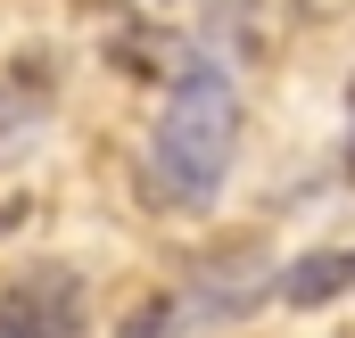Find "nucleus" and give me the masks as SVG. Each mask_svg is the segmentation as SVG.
I'll list each match as a JSON object with an SVG mask.
<instances>
[{
  "mask_svg": "<svg viewBox=\"0 0 355 338\" xmlns=\"http://www.w3.org/2000/svg\"><path fill=\"white\" fill-rule=\"evenodd\" d=\"M166 330H174V297H149V305H141L116 338H166Z\"/></svg>",
  "mask_w": 355,
  "mask_h": 338,
  "instance_id": "nucleus-4",
  "label": "nucleus"
},
{
  "mask_svg": "<svg viewBox=\"0 0 355 338\" xmlns=\"http://www.w3.org/2000/svg\"><path fill=\"white\" fill-rule=\"evenodd\" d=\"M347 289H355V248H314V256H297V264L272 281L281 305H331V297H347Z\"/></svg>",
  "mask_w": 355,
  "mask_h": 338,
  "instance_id": "nucleus-3",
  "label": "nucleus"
},
{
  "mask_svg": "<svg viewBox=\"0 0 355 338\" xmlns=\"http://www.w3.org/2000/svg\"><path fill=\"white\" fill-rule=\"evenodd\" d=\"M347 99H355V83H347Z\"/></svg>",
  "mask_w": 355,
  "mask_h": 338,
  "instance_id": "nucleus-5",
  "label": "nucleus"
},
{
  "mask_svg": "<svg viewBox=\"0 0 355 338\" xmlns=\"http://www.w3.org/2000/svg\"><path fill=\"white\" fill-rule=\"evenodd\" d=\"M83 281L67 272V264H42V272H25V281H8V297H0V330L8 338H75L83 330Z\"/></svg>",
  "mask_w": 355,
  "mask_h": 338,
  "instance_id": "nucleus-2",
  "label": "nucleus"
},
{
  "mask_svg": "<svg viewBox=\"0 0 355 338\" xmlns=\"http://www.w3.org/2000/svg\"><path fill=\"white\" fill-rule=\"evenodd\" d=\"M240 149V91L223 66H190L166 107H157V141H149V181L174 198V206H207L232 173Z\"/></svg>",
  "mask_w": 355,
  "mask_h": 338,
  "instance_id": "nucleus-1",
  "label": "nucleus"
},
{
  "mask_svg": "<svg viewBox=\"0 0 355 338\" xmlns=\"http://www.w3.org/2000/svg\"><path fill=\"white\" fill-rule=\"evenodd\" d=\"M0 338H8V330H0Z\"/></svg>",
  "mask_w": 355,
  "mask_h": 338,
  "instance_id": "nucleus-6",
  "label": "nucleus"
}]
</instances>
